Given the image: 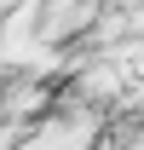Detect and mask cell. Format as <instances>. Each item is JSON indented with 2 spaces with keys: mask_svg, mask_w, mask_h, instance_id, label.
<instances>
[{
  "mask_svg": "<svg viewBox=\"0 0 144 150\" xmlns=\"http://www.w3.org/2000/svg\"><path fill=\"white\" fill-rule=\"evenodd\" d=\"M92 12H98V0H46V18H40V35L58 40V35H75V29H87Z\"/></svg>",
  "mask_w": 144,
  "mask_h": 150,
  "instance_id": "obj_1",
  "label": "cell"
}]
</instances>
